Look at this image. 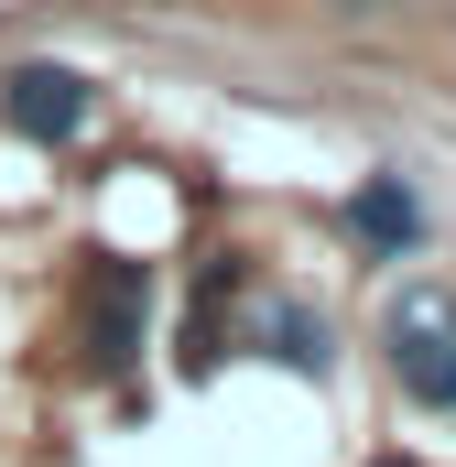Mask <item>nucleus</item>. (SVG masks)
Segmentation results:
<instances>
[{"mask_svg": "<svg viewBox=\"0 0 456 467\" xmlns=\"http://www.w3.org/2000/svg\"><path fill=\"white\" fill-rule=\"evenodd\" d=\"M77 316H88V369H130L141 358V327H152V272L119 261V250H88Z\"/></svg>", "mask_w": 456, "mask_h": 467, "instance_id": "obj_1", "label": "nucleus"}, {"mask_svg": "<svg viewBox=\"0 0 456 467\" xmlns=\"http://www.w3.org/2000/svg\"><path fill=\"white\" fill-rule=\"evenodd\" d=\"M380 467H402V457H380Z\"/></svg>", "mask_w": 456, "mask_h": 467, "instance_id": "obj_6", "label": "nucleus"}, {"mask_svg": "<svg viewBox=\"0 0 456 467\" xmlns=\"http://www.w3.org/2000/svg\"><path fill=\"white\" fill-rule=\"evenodd\" d=\"M391 380L424 413H456V305L446 294H402L391 305Z\"/></svg>", "mask_w": 456, "mask_h": 467, "instance_id": "obj_2", "label": "nucleus"}, {"mask_svg": "<svg viewBox=\"0 0 456 467\" xmlns=\"http://www.w3.org/2000/svg\"><path fill=\"white\" fill-rule=\"evenodd\" d=\"M88 109H98V99H88V77H77V66H22V77L0 88V119H11L22 141H77Z\"/></svg>", "mask_w": 456, "mask_h": 467, "instance_id": "obj_3", "label": "nucleus"}, {"mask_svg": "<svg viewBox=\"0 0 456 467\" xmlns=\"http://www.w3.org/2000/svg\"><path fill=\"white\" fill-rule=\"evenodd\" d=\"M347 229L369 261H402L413 239H424V196L402 185V174H358V196H347Z\"/></svg>", "mask_w": 456, "mask_h": 467, "instance_id": "obj_4", "label": "nucleus"}, {"mask_svg": "<svg viewBox=\"0 0 456 467\" xmlns=\"http://www.w3.org/2000/svg\"><path fill=\"white\" fill-rule=\"evenodd\" d=\"M272 358H283V369H326V327H305V316H272Z\"/></svg>", "mask_w": 456, "mask_h": 467, "instance_id": "obj_5", "label": "nucleus"}]
</instances>
